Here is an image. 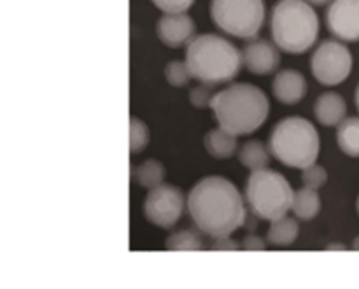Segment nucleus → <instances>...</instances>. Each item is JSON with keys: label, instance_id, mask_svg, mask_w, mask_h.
<instances>
[{"label": "nucleus", "instance_id": "f257e3e1", "mask_svg": "<svg viewBox=\"0 0 359 289\" xmlns=\"http://www.w3.org/2000/svg\"><path fill=\"white\" fill-rule=\"evenodd\" d=\"M188 213L193 223L209 237H224L245 224V206L237 186L219 175L196 182L188 195Z\"/></svg>", "mask_w": 359, "mask_h": 289}, {"label": "nucleus", "instance_id": "f03ea898", "mask_svg": "<svg viewBox=\"0 0 359 289\" xmlns=\"http://www.w3.org/2000/svg\"><path fill=\"white\" fill-rule=\"evenodd\" d=\"M210 109L221 128L238 137L262 128L269 119L270 102L262 88L238 83L217 91Z\"/></svg>", "mask_w": 359, "mask_h": 289}, {"label": "nucleus", "instance_id": "7ed1b4c3", "mask_svg": "<svg viewBox=\"0 0 359 289\" xmlns=\"http://www.w3.org/2000/svg\"><path fill=\"white\" fill-rule=\"evenodd\" d=\"M186 63L193 79L209 86L230 83L242 67V51L216 34L196 35L186 46Z\"/></svg>", "mask_w": 359, "mask_h": 289}, {"label": "nucleus", "instance_id": "20e7f679", "mask_svg": "<svg viewBox=\"0 0 359 289\" xmlns=\"http://www.w3.org/2000/svg\"><path fill=\"white\" fill-rule=\"evenodd\" d=\"M270 30L277 48L302 55L318 41L319 18L307 0H279L272 9Z\"/></svg>", "mask_w": 359, "mask_h": 289}, {"label": "nucleus", "instance_id": "39448f33", "mask_svg": "<svg viewBox=\"0 0 359 289\" xmlns=\"http://www.w3.org/2000/svg\"><path fill=\"white\" fill-rule=\"evenodd\" d=\"M269 147L277 161L291 168H307L316 163L321 149L319 133L309 119L291 116L273 126Z\"/></svg>", "mask_w": 359, "mask_h": 289}, {"label": "nucleus", "instance_id": "423d86ee", "mask_svg": "<svg viewBox=\"0 0 359 289\" xmlns=\"http://www.w3.org/2000/svg\"><path fill=\"white\" fill-rule=\"evenodd\" d=\"M294 191L283 174L270 168L251 172L245 182V200L259 220L276 221L293 207Z\"/></svg>", "mask_w": 359, "mask_h": 289}, {"label": "nucleus", "instance_id": "0eeeda50", "mask_svg": "<svg viewBox=\"0 0 359 289\" xmlns=\"http://www.w3.org/2000/svg\"><path fill=\"white\" fill-rule=\"evenodd\" d=\"M210 16L219 30L238 39H252L265 21V4L263 0H210Z\"/></svg>", "mask_w": 359, "mask_h": 289}, {"label": "nucleus", "instance_id": "6e6552de", "mask_svg": "<svg viewBox=\"0 0 359 289\" xmlns=\"http://www.w3.org/2000/svg\"><path fill=\"white\" fill-rule=\"evenodd\" d=\"M188 210V196H184L182 189L172 184H160L149 189L144 200V216L154 227L161 230H172L182 213Z\"/></svg>", "mask_w": 359, "mask_h": 289}, {"label": "nucleus", "instance_id": "1a4fd4ad", "mask_svg": "<svg viewBox=\"0 0 359 289\" xmlns=\"http://www.w3.org/2000/svg\"><path fill=\"white\" fill-rule=\"evenodd\" d=\"M311 69L319 83L337 86L344 83L353 70V53L342 42L323 41L312 55Z\"/></svg>", "mask_w": 359, "mask_h": 289}, {"label": "nucleus", "instance_id": "9d476101", "mask_svg": "<svg viewBox=\"0 0 359 289\" xmlns=\"http://www.w3.org/2000/svg\"><path fill=\"white\" fill-rule=\"evenodd\" d=\"M326 27L340 41H359V0H333L326 11Z\"/></svg>", "mask_w": 359, "mask_h": 289}, {"label": "nucleus", "instance_id": "9b49d317", "mask_svg": "<svg viewBox=\"0 0 359 289\" xmlns=\"http://www.w3.org/2000/svg\"><path fill=\"white\" fill-rule=\"evenodd\" d=\"M196 25L186 13H165L156 23V35L168 48H182L195 39Z\"/></svg>", "mask_w": 359, "mask_h": 289}, {"label": "nucleus", "instance_id": "f8f14e48", "mask_svg": "<svg viewBox=\"0 0 359 289\" xmlns=\"http://www.w3.org/2000/svg\"><path fill=\"white\" fill-rule=\"evenodd\" d=\"M242 62L245 69L255 76H269L280 65V53L269 41H251L242 49Z\"/></svg>", "mask_w": 359, "mask_h": 289}, {"label": "nucleus", "instance_id": "ddd939ff", "mask_svg": "<svg viewBox=\"0 0 359 289\" xmlns=\"http://www.w3.org/2000/svg\"><path fill=\"white\" fill-rule=\"evenodd\" d=\"M272 91L280 104L297 105L307 95V81L304 74L294 69L280 70L273 77Z\"/></svg>", "mask_w": 359, "mask_h": 289}, {"label": "nucleus", "instance_id": "4468645a", "mask_svg": "<svg viewBox=\"0 0 359 289\" xmlns=\"http://www.w3.org/2000/svg\"><path fill=\"white\" fill-rule=\"evenodd\" d=\"M314 114L323 126H339L346 119L347 104L340 93L326 91L316 98Z\"/></svg>", "mask_w": 359, "mask_h": 289}, {"label": "nucleus", "instance_id": "2eb2a0df", "mask_svg": "<svg viewBox=\"0 0 359 289\" xmlns=\"http://www.w3.org/2000/svg\"><path fill=\"white\" fill-rule=\"evenodd\" d=\"M203 146H205V151L209 153V156H212L214 160H230L231 156L237 154V135L226 132V130H223L219 126V128H214L210 132H207L205 139H203Z\"/></svg>", "mask_w": 359, "mask_h": 289}, {"label": "nucleus", "instance_id": "dca6fc26", "mask_svg": "<svg viewBox=\"0 0 359 289\" xmlns=\"http://www.w3.org/2000/svg\"><path fill=\"white\" fill-rule=\"evenodd\" d=\"M270 147H266L262 140H248L245 144H242V147L238 149V161L244 165L248 170L256 172L263 170V168H269L270 165Z\"/></svg>", "mask_w": 359, "mask_h": 289}, {"label": "nucleus", "instance_id": "f3484780", "mask_svg": "<svg viewBox=\"0 0 359 289\" xmlns=\"http://www.w3.org/2000/svg\"><path fill=\"white\" fill-rule=\"evenodd\" d=\"M132 181L140 188L153 189L165 182V165L158 160H146L132 167Z\"/></svg>", "mask_w": 359, "mask_h": 289}, {"label": "nucleus", "instance_id": "a211bd4d", "mask_svg": "<svg viewBox=\"0 0 359 289\" xmlns=\"http://www.w3.org/2000/svg\"><path fill=\"white\" fill-rule=\"evenodd\" d=\"M298 234H300L298 221L294 217L284 216L280 220L272 221L269 234H266V241H269V244L276 246V248H287V246L297 241Z\"/></svg>", "mask_w": 359, "mask_h": 289}, {"label": "nucleus", "instance_id": "6ab92c4d", "mask_svg": "<svg viewBox=\"0 0 359 289\" xmlns=\"http://www.w3.org/2000/svg\"><path fill=\"white\" fill-rule=\"evenodd\" d=\"M291 210L294 216L302 221H311L321 213V199L318 195V189H311L304 186L302 189L294 191L293 207Z\"/></svg>", "mask_w": 359, "mask_h": 289}, {"label": "nucleus", "instance_id": "aec40b11", "mask_svg": "<svg viewBox=\"0 0 359 289\" xmlns=\"http://www.w3.org/2000/svg\"><path fill=\"white\" fill-rule=\"evenodd\" d=\"M337 144L349 158H359V118H346L337 126Z\"/></svg>", "mask_w": 359, "mask_h": 289}, {"label": "nucleus", "instance_id": "412c9836", "mask_svg": "<svg viewBox=\"0 0 359 289\" xmlns=\"http://www.w3.org/2000/svg\"><path fill=\"white\" fill-rule=\"evenodd\" d=\"M165 249L168 251H202L203 242L196 231L179 230L165 241Z\"/></svg>", "mask_w": 359, "mask_h": 289}, {"label": "nucleus", "instance_id": "4be33fe9", "mask_svg": "<svg viewBox=\"0 0 359 289\" xmlns=\"http://www.w3.org/2000/svg\"><path fill=\"white\" fill-rule=\"evenodd\" d=\"M149 139L151 133L146 121H142L137 116H132V119H130V153H142L149 144Z\"/></svg>", "mask_w": 359, "mask_h": 289}, {"label": "nucleus", "instance_id": "5701e85b", "mask_svg": "<svg viewBox=\"0 0 359 289\" xmlns=\"http://www.w3.org/2000/svg\"><path fill=\"white\" fill-rule=\"evenodd\" d=\"M165 79L168 81V84H172L174 88H184L188 86L189 81L193 79L191 72L188 69V63L179 62V60H172L165 65Z\"/></svg>", "mask_w": 359, "mask_h": 289}, {"label": "nucleus", "instance_id": "b1692460", "mask_svg": "<svg viewBox=\"0 0 359 289\" xmlns=\"http://www.w3.org/2000/svg\"><path fill=\"white\" fill-rule=\"evenodd\" d=\"M302 182H304V186H307L311 189H321L328 182V172H326V168L323 165L312 163L302 172Z\"/></svg>", "mask_w": 359, "mask_h": 289}, {"label": "nucleus", "instance_id": "393cba45", "mask_svg": "<svg viewBox=\"0 0 359 289\" xmlns=\"http://www.w3.org/2000/svg\"><path fill=\"white\" fill-rule=\"evenodd\" d=\"M216 86H209V84H198V86L191 88L189 90V102H191L193 107L196 109H207L212 105L214 97H216Z\"/></svg>", "mask_w": 359, "mask_h": 289}, {"label": "nucleus", "instance_id": "a878e982", "mask_svg": "<svg viewBox=\"0 0 359 289\" xmlns=\"http://www.w3.org/2000/svg\"><path fill=\"white\" fill-rule=\"evenodd\" d=\"M163 13H186L195 0H151Z\"/></svg>", "mask_w": 359, "mask_h": 289}, {"label": "nucleus", "instance_id": "bb28decb", "mask_svg": "<svg viewBox=\"0 0 359 289\" xmlns=\"http://www.w3.org/2000/svg\"><path fill=\"white\" fill-rule=\"evenodd\" d=\"M238 249H241V244L235 242L233 238H230V235L216 237L212 244H210V251H238Z\"/></svg>", "mask_w": 359, "mask_h": 289}, {"label": "nucleus", "instance_id": "cd10ccee", "mask_svg": "<svg viewBox=\"0 0 359 289\" xmlns=\"http://www.w3.org/2000/svg\"><path fill=\"white\" fill-rule=\"evenodd\" d=\"M241 249L242 251H265L266 242L262 237H258V235H248L242 241Z\"/></svg>", "mask_w": 359, "mask_h": 289}, {"label": "nucleus", "instance_id": "c85d7f7f", "mask_svg": "<svg viewBox=\"0 0 359 289\" xmlns=\"http://www.w3.org/2000/svg\"><path fill=\"white\" fill-rule=\"evenodd\" d=\"M326 249H328V251H337V249H339V251H346V246L339 244V242H335V244H328V246H326Z\"/></svg>", "mask_w": 359, "mask_h": 289}, {"label": "nucleus", "instance_id": "c756f323", "mask_svg": "<svg viewBox=\"0 0 359 289\" xmlns=\"http://www.w3.org/2000/svg\"><path fill=\"white\" fill-rule=\"evenodd\" d=\"M353 249H354V251H359V237L354 238V242H353Z\"/></svg>", "mask_w": 359, "mask_h": 289}, {"label": "nucleus", "instance_id": "7c9ffc66", "mask_svg": "<svg viewBox=\"0 0 359 289\" xmlns=\"http://www.w3.org/2000/svg\"><path fill=\"white\" fill-rule=\"evenodd\" d=\"M309 2H314V4H325V2H328V0H309Z\"/></svg>", "mask_w": 359, "mask_h": 289}, {"label": "nucleus", "instance_id": "2f4dec72", "mask_svg": "<svg viewBox=\"0 0 359 289\" xmlns=\"http://www.w3.org/2000/svg\"><path fill=\"white\" fill-rule=\"evenodd\" d=\"M356 105H358V111H359V86H358V90H356Z\"/></svg>", "mask_w": 359, "mask_h": 289}, {"label": "nucleus", "instance_id": "473e14b6", "mask_svg": "<svg viewBox=\"0 0 359 289\" xmlns=\"http://www.w3.org/2000/svg\"><path fill=\"white\" fill-rule=\"evenodd\" d=\"M358 214H359V196H358Z\"/></svg>", "mask_w": 359, "mask_h": 289}]
</instances>
